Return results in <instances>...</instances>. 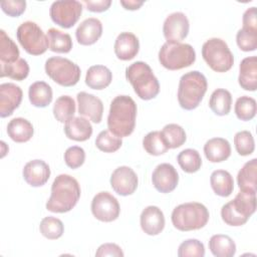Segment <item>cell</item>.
I'll return each instance as SVG.
<instances>
[{
	"mask_svg": "<svg viewBox=\"0 0 257 257\" xmlns=\"http://www.w3.org/2000/svg\"><path fill=\"white\" fill-rule=\"evenodd\" d=\"M125 78L133 85L137 95L150 100L160 92V83L151 66L144 61H137L125 68Z\"/></svg>",
	"mask_w": 257,
	"mask_h": 257,
	"instance_id": "3",
	"label": "cell"
},
{
	"mask_svg": "<svg viewBox=\"0 0 257 257\" xmlns=\"http://www.w3.org/2000/svg\"><path fill=\"white\" fill-rule=\"evenodd\" d=\"M234 145L240 156H249L255 150V142L252 134L248 131L238 132L234 136Z\"/></svg>",
	"mask_w": 257,
	"mask_h": 257,
	"instance_id": "43",
	"label": "cell"
},
{
	"mask_svg": "<svg viewBox=\"0 0 257 257\" xmlns=\"http://www.w3.org/2000/svg\"><path fill=\"white\" fill-rule=\"evenodd\" d=\"M177 161L181 169L188 174L196 173L202 166L201 156L199 152L194 149H186L179 153Z\"/></svg>",
	"mask_w": 257,
	"mask_h": 257,
	"instance_id": "36",
	"label": "cell"
},
{
	"mask_svg": "<svg viewBox=\"0 0 257 257\" xmlns=\"http://www.w3.org/2000/svg\"><path fill=\"white\" fill-rule=\"evenodd\" d=\"M76 98L78 103V113L88 117L94 123H99L103 113V104L100 98L85 91L78 92Z\"/></svg>",
	"mask_w": 257,
	"mask_h": 257,
	"instance_id": "17",
	"label": "cell"
},
{
	"mask_svg": "<svg viewBox=\"0 0 257 257\" xmlns=\"http://www.w3.org/2000/svg\"><path fill=\"white\" fill-rule=\"evenodd\" d=\"M189 19L183 12L171 13L164 21L163 33L167 42H181L189 33Z\"/></svg>",
	"mask_w": 257,
	"mask_h": 257,
	"instance_id": "13",
	"label": "cell"
},
{
	"mask_svg": "<svg viewBox=\"0 0 257 257\" xmlns=\"http://www.w3.org/2000/svg\"><path fill=\"white\" fill-rule=\"evenodd\" d=\"M34 133L32 123L23 117H15L7 124V134L16 143L28 142Z\"/></svg>",
	"mask_w": 257,
	"mask_h": 257,
	"instance_id": "26",
	"label": "cell"
},
{
	"mask_svg": "<svg viewBox=\"0 0 257 257\" xmlns=\"http://www.w3.org/2000/svg\"><path fill=\"white\" fill-rule=\"evenodd\" d=\"M49 49L57 53H68L72 48V40L68 33H64L56 28L47 31Z\"/></svg>",
	"mask_w": 257,
	"mask_h": 257,
	"instance_id": "32",
	"label": "cell"
},
{
	"mask_svg": "<svg viewBox=\"0 0 257 257\" xmlns=\"http://www.w3.org/2000/svg\"><path fill=\"white\" fill-rule=\"evenodd\" d=\"M80 198V187L76 179L61 174L51 186V195L46 202V209L52 213H66L72 210Z\"/></svg>",
	"mask_w": 257,
	"mask_h": 257,
	"instance_id": "2",
	"label": "cell"
},
{
	"mask_svg": "<svg viewBox=\"0 0 257 257\" xmlns=\"http://www.w3.org/2000/svg\"><path fill=\"white\" fill-rule=\"evenodd\" d=\"M46 74L61 86L75 85L81 75L80 68L77 64L68 58L60 56H52L45 61Z\"/></svg>",
	"mask_w": 257,
	"mask_h": 257,
	"instance_id": "9",
	"label": "cell"
},
{
	"mask_svg": "<svg viewBox=\"0 0 257 257\" xmlns=\"http://www.w3.org/2000/svg\"><path fill=\"white\" fill-rule=\"evenodd\" d=\"M83 3L86 5V9L91 12H103L109 8L111 1L110 0H96V1L84 0Z\"/></svg>",
	"mask_w": 257,
	"mask_h": 257,
	"instance_id": "48",
	"label": "cell"
},
{
	"mask_svg": "<svg viewBox=\"0 0 257 257\" xmlns=\"http://www.w3.org/2000/svg\"><path fill=\"white\" fill-rule=\"evenodd\" d=\"M257 180V159H252L247 162L238 172L237 183L240 191L256 194Z\"/></svg>",
	"mask_w": 257,
	"mask_h": 257,
	"instance_id": "27",
	"label": "cell"
},
{
	"mask_svg": "<svg viewBox=\"0 0 257 257\" xmlns=\"http://www.w3.org/2000/svg\"><path fill=\"white\" fill-rule=\"evenodd\" d=\"M209 249L216 257H233L236 253V244L230 236L216 234L209 240Z\"/></svg>",
	"mask_w": 257,
	"mask_h": 257,
	"instance_id": "29",
	"label": "cell"
},
{
	"mask_svg": "<svg viewBox=\"0 0 257 257\" xmlns=\"http://www.w3.org/2000/svg\"><path fill=\"white\" fill-rule=\"evenodd\" d=\"M28 97L32 105L45 107L52 101L51 86L45 81H35L29 86Z\"/></svg>",
	"mask_w": 257,
	"mask_h": 257,
	"instance_id": "30",
	"label": "cell"
},
{
	"mask_svg": "<svg viewBox=\"0 0 257 257\" xmlns=\"http://www.w3.org/2000/svg\"><path fill=\"white\" fill-rule=\"evenodd\" d=\"M209 211L205 205L189 202L177 206L172 212V223L180 231H193L205 227L209 221Z\"/></svg>",
	"mask_w": 257,
	"mask_h": 257,
	"instance_id": "5",
	"label": "cell"
},
{
	"mask_svg": "<svg viewBox=\"0 0 257 257\" xmlns=\"http://www.w3.org/2000/svg\"><path fill=\"white\" fill-rule=\"evenodd\" d=\"M137 117V104L128 95H117L110 102L107 127L118 137H128L135 130Z\"/></svg>",
	"mask_w": 257,
	"mask_h": 257,
	"instance_id": "1",
	"label": "cell"
},
{
	"mask_svg": "<svg viewBox=\"0 0 257 257\" xmlns=\"http://www.w3.org/2000/svg\"><path fill=\"white\" fill-rule=\"evenodd\" d=\"M122 145L121 138L112 135L109 131L100 132L95 139L96 148L104 153L116 152Z\"/></svg>",
	"mask_w": 257,
	"mask_h": 257,
	"instance_id": "41",
	"label": "cell"
},
{
	"mask_svg": "<svg viewBox=\"0 0 257 257\" xmlns=\"http://www.w3.org/2000/svg\"><path fill=\"white\" fill-rule=\"evenodd\" d=\"M85 152L78 146L69 147L64 153V161L67 167L71 169H77L84 163Z\"/></svg>",
	"mask_w": 257,
	"mask_h": 257,
	"instance_id": "45",
	"label": "cell"
},
{
	"mask_svg": "<svg viewBox=\"0 0 257 257\" xmlns=\"http://www.w3.org/2000/svg\"><path fill=\"white\" fill-rule=\"evenodd\" d=\"M162 137L169 149H177L183 146L187 140L185 130L177 123L166 124L162 132Z\"/></svg>",
	"mask_w": 257,
	"mask_h": 257,
	"instance_id": "35",
	"label": "cell"
},
{
	"mask_svg": "<svg viewBox=\"0 0 257 257\" xmlns=\"http://www.w3.org/2000/svg\"><path fill=\"white\" fill-rule=\"evenodd\" d=\"M23 178L31 187H41L50 177L49 166L42 160H32L23 168Z\"/></svg>",
	"mask_w": 257,
	"mask_h": 257,
	"instance_id": "19",
	"label": "cell"
},
{
	"mask_svg": "<svg viewBox=\"0 0 257 257\" xmlns=\"http://www.w3.org/2000/svg\"><path fill=\"white\" fill-rule=\"evenodd\" d=\"M16 37L24 50L31 55L43 54L49 47L47 35L32 21H25L20 24L16 31Z\"/></svg>",
	"mask_w": 257,
	"mask_h": 257,
	"instance_id": "10",
	"label": "cell"
},
{
	"mask_svg": "<svg viewBox=\"0 0 257 257\" xmlns=\"http://www.w3.org/2000/svg\"><path fill=\"white\" fill-rule=\"evenodd\" d=\"M152 182L157 191L160 193H171L179 183V174L177 170L168 163L158 165L152 175Z\"/></svg>",
	"mask_w": 257,
	"mask_h": 257,
	"instance_id": "15",
	"label": "cell"
},
{
	"mask_svg": "<svg viewBox=\"0 0 257 257\" xmlns=\"http://www.w3.org/2000/svg\"><path fill=\"white\" fill-rule=\"evenodd\" d=\"M74 99L69 95L59 96L53 105V115L59 122H66L75 113Z\"/></svg>",
	"mask_w": 257,
	"mask_h": 257,
	"instance_id": "34",
	"label": "cell"
},
{
	"mask_svg": "<svg viewBox=\"0 0 257 257\" xmlns=\"http://www.w3.org/2000/svg\"><path fill=\"white\" fill-rule=\"evenodd\" d=\"M144 4V1H136V0H120V5L123 6L126 10H137Z\"/></svg>",
	"mask_w": 257,
	"mask_h": 257,
	"instance_id": "50",
	"label": "cell"
},
{
	"mask_svg": "<svg viewBox=\"0 0 257 257\" xmlns=\"http://www.w3.org/2000/svg\"><path fill=\"white\" fill-rule=\"evenodd\" d=\"M23 96L20 86L12 82H5L0 84V116L7 117L21 103Z\"/></svg>",
	"mask_w": 257,
	"mask_h": 257,
	"instance_id": "16",
	"label": "cell"
},
{
	"mask_svg": "<svg viewBox=\"0 0 257 257\" xmlns=\"http://www.w3.org/2000/svg\"><path fill=\"white\" fill-rule=\"evenodd\" d=\"M95 256H97V257H102V256L122 257L123 252L118 245H116L114 243H105L98 247L97 251L95 252Z\"/></svg>",
	"mask_w": 257,
	"mask_h": 257,
	"instance_id": "47",
	"label": "cell"
},
{
	"mask_svg": "<svg viewBox=\"0 0 257 257\" xmlns=\"http://www.w3.org/2000/svg\"><path fill=\"white\" fill-rule=\"evenodd\" d=\"M19 49L2 29L0 30V64L13 63L19 59Z\"/></svg>",
	"mask_w": 257,
	"mask_h": 257,
	"instance_id": "33",
	"label": "cell"
},
{
	"mask_svg": "<svg viewBox=\"0 0 257 257\" xmlns=\"http://www.w3.org/2000/svg\"><path fill=\"white\" fill-rule=\"evenodd\" d=\"M242 22H243V27H245V28L257 29L256 7H250L244 12Z\"/></svg>",
	"mask_w": 257,
	"mask_h": 257,
	"instance_id": "49",
	"label": "cell"
},
{
	"mask_svg": "<svg viewBox=\"0 0 257 257\" xmlns=\"http://www.w3.org/2000/svg\"><path fill=\"white\" fill-rule=\"evenodd\" d=\"M64 134L69 140L84 142L92 135V126L88 119L83 116H73L64 124Z\"/></svg>",
	"mask_w": 257,
	"mask_h": 257,
	"instance_id": "23",
	"label": "cell"
},
{
	"mask_svg": "<svg viewBox=\"0 0 257 257\" xmlns=\"http://www.w3.org/2000/svg\"><path fill=\"white\" fill-rule=\"evenodd\" d=\"M238 47L245 52L254 51L257 48V29L242 27L236 34Z\"/></svg>",
	"mask_w": 257,
	"mask_h": 257,
	"instance_id": "42",
	"label": "cell"
},
{
	"mask_svg": "<svg viewBox=\"0 0 257 257\" xmlns=\"http://www.w3.org/2000/svg\"><path fill=\"white\" fill-rule=\"evenodd\" d=\"M138 183L137 174L127 166L116 168L110 176V186L112 190L120 196L134 194L138 188Z\"/></svg>",
	"mask_w": 257,
	"mask_h": 257,
	"instance_id": "14",
	"label": "cell"
},
{
	"mask_svg": "<svg viewBox=\"0 0 257 257\" xmlns=\"http://www.w3.org/2000/svg\"><path fill=\"white\" fill-rule=\"evenodd\" d=\"M140 223L142 230L146 234L150 236L158 235L165 228L164 213L157 206H148L141 214Z\"/></svg>",
	"mask_w": 257,
	"mask_h": 257,
	"instance_id": "18",
	"label": "cell"
},
{
	"mask_svg": "<svg viewBox=\"0 0 257 257\" xmlns=\"http://www.w3.org/2000/svg\"><path fill=\"white\" fill-rule=\"evenodd\" d=\"M102 34V24L94 17L86 18L83 20L75 31V37L81 45L94 44Z\"/></svg>",
	"mask_w": 257,
	"mask_h": 257,
	"instance_id": "21",
	"label": "cell"
},
{
	"mask_svg": "<svg viewBox=\"0 0 257 257\" xmlns=\"http://www.w3.org/2000/svg\"><path fill=\"white\" fill-rule=\"evenodd\" d=\"M1 9L5 14L11 17H18L24 13L26 2L23 0H5L0 3Z\"/></svg>",
	"mask_w": 257,
	"mask_h": 257,
	"instance_id": "46",
	"label": "cell"
},
{
	"mask_svg": "<svg viewBox=\"0 0 257 257\" xmlns=\"http://www.w3.org/2000/svg\"><path fill=\"white\" fill-rule=\"evenodd\" d=\"M236 116L241 120L252 119L257 111L256 100L248 95H243L237 98L234 106Z\"/></svg>",
	"mask_w": 257,
	"mask_h": 257,
	"instance_id": "39",
	"label": "cell"
},
{
	"mask_svg": "<svg viewBox=\"0 0 257 257\" xmlns=\"http://www.w3.org/2000/svg\"><path fill=\"white\" fill-rule=\"evenodd\" d=\"M208 83L205 75L193 70L183 74L179 81L178 101L182 108L192 110L199 106L206 91Z\"/></svg>",
	"mask_w": 257,
	"mask_h": 257,
	"instance_id": "4",
	"label": "cell"
},
{
	"mask_svg": "<svg viewBox=\"0 0 257 257\" xmlns=\"http://www.w3.org/2000/svg\"><path fill=\"white\" fill-rule=\"evenodd\" d=\"M204 154L211 163L226 161L231 155L230 143L223 138H213L204 145Z\"/></svg>",
	"mask_w": 257,
	"mask_h": 257,
	"instance_id": "24",
	"label": "cell"
},
{
	"mask_svg": "<svg viewBox=\"0 0 257 257\" xmlns=\"http://www.w3.org/2000/svg\"><path fill=\"white\" fill-rule=\"evenodd\" d=\"M1 72L0 76L5 77L8 76L12 79L21 81L28 76L29 73V65L24 58H19L17 61L13 63L0 64Z\"/></svg>",
	"mask_w": 257,
	"mask_h": 257,
	"instance_id": "38",
	"label": "cell"
},
{
	"mask_svg": "<svg viewBox=\"0 0 257 257\" xmlns=\"http://www.w3.org/2000/svg\"><path fill=\"white\" fill-rule=\"evenodd\" d=\"M256 211V194L240 191L221 209L222 220L229 226H242Z\"/></svg>",
	"mask_w": 257,
	"mask_h": 257,
	"instance_id": "6",
	"label": "cell"
},
{
	"mask_svg": "<svg viewBox=\"0 0 257 257\" xmlns=\"http://www.w3.org/2000/svg\"><path fill=\"white\" fill-rule=\"evenodd\" d=\"M91 213L101 222H112L119 216L118 201L108 192L97 193L91 201Z\"/></svg>",
	"mask_w": 257,
	"mask_h": 257,
	"instance_id": "12",
	"label": "cell"
},
{
	"mask_svg": "<svg viewBox=\"0 0 257 257\" xmlns=\"http://www.w3.org/2000/svg\"><path fill=\"white\" fill-rule=\"evenodd\" d=\"M114 53L120 60H131L137 56L140 49L138 37L132 32H121L114 41Z\"/></svg>",
	"mask_w": 257,
	"mask_h": 257,
	"instance_id": "20",
	"label": "cell"
},
{
	"mask_svg": "<svg viewBox=\"0 0 257 257\" xmlns=\"http://www.w3.org/2000/svg\"><path fill=\"white\" fill-rule=\"evenodd\" d=\"M143 147L146 152L152 156H161L169 150V147L165 143L162 134L159 131L147 134L143 139Z\"/></svg>",
	"mask_w": 257,
	"mask_h": 257,
	"instance_id": "37",
	"label": "cell"
},
{
	"mask_svg": "<svg viewBox=\"0 0 257 257\" xmlns=\"http://www.w3.org/2000/svg\"><path fill=\"white\" fill-rule=\"evenodd\" d=\"M82 13V4L76 0L55 1L51 4L49 15L51 20L62 28L72 27Z\"/></svg>",
	"mask_w": 257,
	"mask_h": 257,
	"instance_id": "11",
	"label": "cell"
},
{
	"mask_svg": "<svg viewBox=\"0 0 257 257\" xmlns=\"http://www.w3.org/2000/svg\"><path fill=\"white\" fill-rule=\"evenodd\" d=\"M204 244L197 239H188L182 242L178 249L179 257H204Z\"/></svg>",
	"mask_w": 257,
	"mask_h": 257,
	"instance_id": "44",
	"label": "cell"
},
{
	"mask_svg": "<svg viewBox=\"0 0 257 257\" xmlns=\"http://www.w3.org/2000/svg\"><path fill=\"white\" fill-rule=\"evenodd\" d=\"M202 56L216 72H226L234 64V56L228 44L221 38H210L202 46Z\"/></svg>",
	"mask_w": 257,
	"mask_h": 257,
	"instance_id": "8",
	"label": "cell"
},
{
	"mask_svg": "<svg viewBox=\"0 0 257 257\" xmlns=\"http://www.w3.org/2000/svg\"><path fill=\"white\" fill-rule=\"evenodd\" d=\"M111 80L112 73L104 65H92L86 71L85 83L89 88L104 89L110 84Z\"/></svg>",
	"mask_w": 257,
	"mask_h": 257,
	"instance_id": "25",
	"label": "cell"
},
{
	"mask_svg": "<svg viewBox=\"0 0 257 257\" xmlns=\"http://www.w3.org/2000/svg\"><path fill=\"white\" fill-rule=\"evenodd\" d=\"M238 82L240 86L249 91H255L257 88V57H245L239 65Z\"/></svg>",
	"mask_w": 257,
	"mask_h": 257,
	"instance_id": "22",
	"label": "cell"
},
{
	"mask_svg": "<svg viewBox=\"0 0 257 257\" xmlns=\"http://www.w3.org/2000/svg\"><path fill=\"white\" fill-rule=\"evenodd\" d=\"M210 184L214 193L220 197H228L234 190V180L225 170H216L211 174Z\"/></svg>",
	"mask_w": 257,
	"mask_h": 257,
	"instance_id": "28",
	"label": "cell"
},
{
	"mask_svg": "<svg viewBox=\"0 0 257 257\" xmlns=\"http://www.w3.org/2000/svg\"><path fill=\"white\" fill-rule=\"evenodd\" d=\"M39 230L45 238L49 240H55L62 236L64 232V226L62 221L58 218L48 216L41 220Z\"/></svg>",
	"mask_w": 257,
	"mask_h": 257,
	"instance_id": "40",
	"label": "cell"
},
{
	"mask_svg": "<svg viewBox=\"0 0 257 257\" xmlns=\"http://www.w3.org/2000/svg\"><path fill=\"white\" fill-rule=\"evenodd\" d=\"M196 60L192 45L181 42H166L159 51L160 63L169 70H179L191 66Z\"/></svg>",
	"mask_w": 257,
	"mask_h": 257,
	"instance_id": "7",
	"label": "cell"
},
{
	"mask_svg": "<svg viewBox=\"0 0 257 257\" xmlns=\"http://www.w3.org/2000/svg\"><path fill=\"white\" fill-rule=\"evenodd\" d=\"M231 104L232 95L225 88L215 89L209 99V106L217 115H227L231 110Z\"/></svg>",
	"mask_w": 257,
	"mask_h": 257,
	"instance_id": "31",
	"label": "cell"
}]
</instances>
